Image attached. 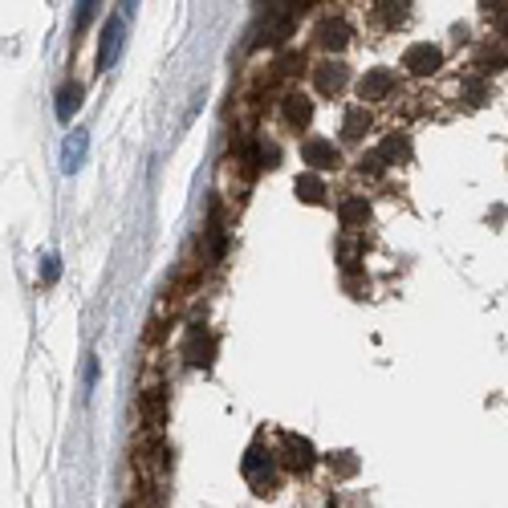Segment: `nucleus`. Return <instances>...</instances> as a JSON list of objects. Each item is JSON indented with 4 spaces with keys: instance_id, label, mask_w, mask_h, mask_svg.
Here are the masks:
<instances>
[{
    "instance_id": "7ed1b4c3",
    "label": "nucleus",
    "mask_w": 508,
    "mask_h": 508,
    "mask_svg": "<svg viewBox=\"0 0 508 508\" xmlns=\"http://www.w3.org/2000/svg\"><path fill=\"white\" fill-rule=\"evenodd\" d=\"M240 468H244V480H249L257 492H273V480H277V472H273V456H269V451H260V443H252Z\"/></svg>"
},
{
    "instance_id": "4be33fe9",
    "label": "nucleus",
    "mask_w": 508,
    "mask_h": 508,
    "mask_svg": "<svg viewBox=\"0 0 508 508\" xmlns=\"http://www.w3.org/2000/svg\"><path fill=\"white\" fill-rule=\"evenodd\" d=\"M281 163V151L273 143H257V167H277Z\"/></svg>"
},
{
    "instance_id": "423d86ee",
    "label": "nucleus",
    "mask_w": 508,
    "mask_h": 508,
    "mask_svg": "<svg viewBox=\"0 0 508 508\" xmlns=\"http://www.w3.org/2000/svg\"><path fill=\"white\" fill-rule=\"evenodd\" d=\"M301 159H306L314 171H337V163H342V151H337L329 139H306V147H301Z\"/></svg>"
},
{
    "instance_id": "f257e3e1",
    "label": "nucleus",
    "mask_w": 508,
    "mask_h": 508,
    "mask_svg": "<svg viewBox=\"0 0 508 508\" xmlns=\"http://www.w3.org/2000/svg\"><path fill=\"white\" fill-rule=\"evenodd\" d=\"M298 4L301 0H269V4H265L260 25H257L260 45H281V41L293 33V12H298Z\"/></svg>"
},
{
    "instance_id": "cd10ccee",
    "label": "nucleus",
    "mask_w": 508,
    "mask_h": 508,
    "mask_svg": "<svg viewBox=\"0 0 508 508\" xmlns=\"http://www.w3.org/2000/svg\"><path fill=\"white\" fill-rule=\"evenodd\" d=\"M500 29H504V41H508V17H504V20H500Z\"/></svg>"
},
{
    "instance_id": "393cba45",
    "label": "nucleus",
    "mask_w": 508,
    "mask_h": 508,
    "mask_svg": "<svg viewBox=\"0 0 508 508\" xmlns=\"http://www.w3.org/2000/svg\"><path fill=\"white\" fill-rule=\"evenodd\" d=\"M94 383H98V358L90 354V362H86V394L94 391Z\"/></svg>"
},
{
    "instance_id": "f3484780",
    "label": "nucleus",
    "mask_w": 508,
    "mask_h": 508,
    "mask_svg": "<svg viewBox=\"0 0 508 508\" xmlns=\"http://www.w3.org/2000/svg\"><path fill=\"white\" fill-rule=\"evenodd\" d=\"M98 9H102V0H77V12H74V41L82 37V33L94 25Z\"/></svg>"
},
{
    "instance_id": "2eb2a0df",
    "label": "nucleus",
    "mask_w": 508,
    "mask_h": 508,
    "mask_svg": "<svg viewBox=\"0 0 508 508\" xmlns=\"http://www.w3.org/2000/svg\"><path fill=\"white\" fill-rule=\"evenodd\" d=\"M378 155H383L386 163H407V159H411V139L407 135H386L383 143H378Z\"/></svg>"
},
{
    "instance_id": "dca6fc26",
    "label": "nucleus",
    "mask_w": 508,
    "mask_h": 508,
    "mask_svg": "<svg viewBox=\"0 0 508 508\" xmlns=\"http://www.w3.org/2000/svg\"><path fill=\"white\" fill-rule=\"evenodd\" d=\"M285 118L289 126H309V118H314V102L301 94H289L285 98Z\"/></svg>"
},
{
    "instance_id": "20e7f679",
    "label": "nucleus",
    "mask_w": 508,
    "mask_h": 508,
    "mask_svg": "<svg viewBox=\"0 0 508 508\" xmlns=\"http://www.w3.org/2000/svg\"><path fill=\"white\" fill-rule=\"evenodd\" d=\"M281 456H285V464L293 472H309L317 464V451H314V443L309 440H301V435H293V432H285L281 435Z\"/></svg>"
},
{
    "instance_id": "39448f33",
    "label": "nucleus",
    "mask_w": 508,
    "mask_h": 508,
    "mask_svg": "<svg viewBox=\"0 0 508 508\" xmlns=\"http://www.w3.org/2000/svg\"><path fill=\"white\" fill-rule=\"evenodd\" d=\"M403 66L411 69V74L427 77V74H435V69L443 66V49L432 45V41H419V45H411V49L403 53Z\"/></svg>"
},
{
    "instance_id": "0eeeda50",
    "label": "nucleus",
    "mask_w": 508,
    "mask_h": 508,
    "mask_svg": "<svg viewBox=\"0 0 508 508\" xmlns=\"http://www.w3.org/2000/svg\"><path fill=\"white\" fill-rule=\"evenodd\" d=\"M345 82H350V66H342V61H326V66L314 69V86H317V94H326V98L342 94Z\"/></svg>"
},
{
    "instance_id": "4468645a",
    "label": "nucleus",
    "mask_w": 508,
    "mask_h": 508,
    "mask_svg": "<svg viewBox=\"0 0 508 508\" xmlns=\"http://www.w3.org/2000/svg\"><path fill=\"white\" fill-rule=\"evenodd\" d=\"M366 131H370V110H366V106H350L345 118H342V135L354 143V139H362Z\"/></svg>"
},
{
    "instance_id": "6e6552de",
    "label": "nucleus",
    "mask_w": 508,
    "mask_h": 508,
    "mask_svg": "<svg viewBox=\"0 0 508 508\" xmlns=\"http://www.w3.org/2000/svg\"><path fill=\"white\" fill-rule=\"evenodd\" d=\"M394 86H399V77H394V69H370V74L358 82V94L370 102V98H391Z\"/></svg>"
},
{
    "instance_id": "f03ea898",
    "label": "nucleus",
    "mask_w": 508,
    "mask_h": 508,
    "mask_svg": "<svg viewBox=\"0 0 508 508\" xmlns=\"http://www.w3.org/2000/svg\"><path fill=\"white\" fill-rule=\"evenodd\" d=\"M123 45H126V17H123V12H115V17L106 20L102 41H98V74H106V69L118 66Z\"/></svg>"
},
{
    "instance_id": "9b49d317",
    "label": "nucleus",
    "mask_w": 508,
    "mask_h": 508,
    "mask_svg": "<svg viewBox=\"0 0 508 508\" xmlns=\"http://www.w3.org/2000/svg\"><path fill=\"white\" fill-rule=\"evenodd\" d=\"M82 98H86L82 82H66V86L58 90V106H53V110H58L61 123H69V118H74L77 110H82Z\"/></svg>"
},
{
    "instance_id": "f8f14e48",
    "label": "nucleus",
    "mask_w": 508,
    "mask_h": 508,
    "mask_svg": "<svg viewBox=\"0 0 508 508\" xmlns=\"http://www.w3.org/2000/svg\"><path fill=\"white\" fill-rule=\"evenodd\" d=\"M317 41H321V45L326 49H345L350 45V25H345V20H321V25H317Z\"/></svg>"
},
{
    "instance_id": "ddd939ff",
    "label": "nucleus",
    "mask_w": 508,
    "mask_h": 508,
    "mask_svg": "<svg viewBox=\"0 0 508 508\" xmlns=\"http://www.w3.org/2000/svg\"><path fill=\"white\" fill-rule=\"evenodd\" d=\"M337 216H342V228H362L366 220H370V203L362 200V195H354V200H345L342 208H337Z\"/></svg>"
},
{
    "instance_id": "5701e85b",
    "label": "nucleus",
    "mask_w": 508,
    "mask_h": 508,
    "mask_svg": "<svg viewBox=\"0 0 508 508\" xmlns=\"http://www.w3.org/2000/svg\"><path fill=\"white\" fill-rule=\"evenodd\" d=\"M41 277H45V285H53V281L61 277V260L58 257H45V269H41Z\"/></svg>"
},
{
    "instance_id": "b1692460",
    "label": "nucleus",
    "mask_w": 508,
    "mask_h": 508,
    "mask_svg": "<svg viewBox=\"0 0 508 508\" xmlns=\"http://www.w3.org/2000/svg\"><path fill=\"white\" fill-rule=\"evenodd\" d=\"M464 94H468L472 106H484V86H480V82H468V86H464Z\"/></svg>"
},
{
    "instance_id": "9d476101",
    "label": "nucleus",
    "mask_w": 508,
    "mask_h": 508,
    "mask_svg": "<svg viewBox=\"0 0 508 508\" xmlns=\"http://www.w3.org/2000/svg\"><path fill=\"white\" fill-rule=\"evenodd\" d=\"M86 151H90V135L86 131H74V135L66 139V147H61V171L74 175L77 167L86 163Z\"/></svg>"
},
{
    "instance_id": "aec40b11",
    "label": "nucleus",
    "mask_w": 508,
    "mask_h": 508,
    "mask_svg": "<svg viewBox=\"0 0 508 508\" xmlns=\"http://www.w3.org/2000/svg\"><path fill=\"white\" fill-rule=\"evenodd\" d=\"M504 66H508L504 49H488V53H480V69H484V74H500Z\"/></svg>"
},
{
    "instance_id": "bb28decb",
    "label": "nucleus",
    "mask_w": 508,
    "mask_h": 508,
    "mask_svg": "<svg viewBox=\"0 0 508 508\" xmlns=\"http://www.w3.org/2000/svg\"><path fill=\"white\" fill-rule=\"evenodd\" d=\"M500 4H504V0H484V9H488V12H496Z\"/></svg>"
},
{
    "instance_id": "1a4fd4ad",
    "label": "nucleus",
    "mask_w": 508,
    "mask_h": 508,
    "mask_svg": "<svg viewBox=\"0 0 508 508\" xmlns=\"http://www.w3.org/2000/svg\"><path fill=\"white\" fill-rule=\"evenodd\" d=\"M183 354H187V362L192 366H208L211 354H216V337H211L203 326H192V334H187V350H183Z\"/></svg>"
},
{
    "instance_id": "a211bd4d",
    "label": "nucleus",
    "mask_w": 508,
    "mask_h": 508,
    "mask_svg": "<svg viewBox=\"0 0 508 508\" xmlns=\"http://www.w3.org/2000/svg\"><path fill=\"white\" fill-rule=\"evenodd\" d=\"M298 200L301 203H326V183L317 175H301L298 179Z\"/></svg>"
},
{
    "instance_id": "412c9836",
    "label": "nucleus",
    "mask_w": 508,
    "mask_h": 508,
    "mask_svg": "<svg viewBox=\"0 0 508 508\" xmlns=\"http://www.w3.org/2000/svg\"><path fill=\"white\" fill-rule=\"evenodd\" d=\"M358 171H362V175H383L386 171V159L378 151H370V155H362V159H358Z\"/></svg>"
},
{
    "instance_id": "a878e982",
    "label": "nucleus",
    "mask_w": 508,
    "mask_h": 508,
    "mask_svg": "<svg viewBox=\"0 0 508 508\" xmlns=\"http://www.w3.org/2000/svg\"><path fill=\"white\" fill-rule=\"evenodd\" d=\"M135 9H139V0H123V17H126V20L135 17Z\"/></svg>"
},
{
    "instance_id": "6ab92c4d",
    "label": "nucleus",
    "mask_w": 508,
    "mask_h": 508,
    "mask_svg": "<svg viewBox=\"0 0 508 508\" xmlns=\"http://www.w3.org/2000/svg\"><path fill=\"white\" fill-rule=\"evenodd\" d=\"M407 12H411V0H378L383 25H399V20H407Z\"/></svg>"
}]
</instances>
